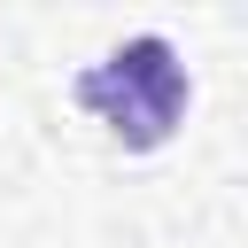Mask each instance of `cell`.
I'll return each mask as SVG.
<instances>
[{"label":"cell","instance_id":"obj_1","mask_svg":"<svg viewBox=\"0 0 248 248\" xmlns=\"http://www.w3.org/2000/svg\"><path fill=\"white\" fill-rule=\"evenodd\" d=\"M78 101L132 147L170 140V124L186 116V70L170 54V39H124L108 62H93L78 78Z\"/></svg>","mask_w":248,"mask_h":248}]
</instances>
